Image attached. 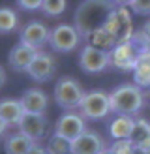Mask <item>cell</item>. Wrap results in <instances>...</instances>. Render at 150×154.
Segmentation results:
<instances>
[{"label": "cell", "mask_w": 150, "mask_h": 154, "mask_svg": "<svg viewBox=\"0 0 150 154\" xmlns=\"http://www.w3.org/2000/svg\"><path fill=\"white\" fill-rule=\"evenodd\" d=\"M115 8L116 4L112 0H82L73 17V25L82 40H88V36L98 28H103Z\"/></svg>", "instance_id": "obj_1"}, {"label": "cell", "mask_w": 150, "mask_h": 154, "mask_svg": "<svg viewBox=\"0 0 150 154\" xmlns=\"http://www.w3.org/2000/svg\"><path fill=\"white\" fill-rule=\"evenodd\" d=\"M111 96V111L115 115H126V117H135L145 109L146 96L142 88L135 83H124L120 87L112 88L109 92Z\"/></svg>", "instance_id": "obj_2"}, {"label": "cell", "mask_w": 150, "mask_h": 154, "mask_svg": "<svg viewBox=\"0 0 150 154\" xmlns=\"http://www.w3.org/2000/svg\"><path fill=\"white\" fill-rule=\"evenodd\" d=\"M85 88L73 77H60L55 85V102L64 111H75L85 98Z\"/></svg>", "instance_id": "obj_3"}, {"label": "cell", "mask_w": 150, "mask_h": 154, "mask_svg": "<svg viewBox=\"0 0 150 154\" xmlns=\"http://www.w3.org/2000/svg\"><path fill=\"white\" fill-rule=\"evenodd\" d=\"M79 113L86 120H100L105 119L111 111V96L103 90H90L85 94L79 105Z\"/></svg>", "instance_id": "obj_4"}, {"label": "cell", "mask_w": 150, "mask_h": 154, "mask_svg": "<svg viewBox=\"0 0 150 154\" xmlns=\"http://www.w3.org/2000/svg\"><path fill=\"white\" fill-rule=\"evenodd\" d=\"M81 34L75 28V25H68V23H60L55 28H51L49 36V45L55 53H71L79 47L81 43Z\"/></svg>", "instance_id": "obj_5"}, {"label": "cell", "mask_w": 150, "mask_h": 154, "mask_svg": "<svg viewBox=\"0 0 150 154\" xmlns=\"http://www.w3.org/2000/svg\"><path fill=\"white\" fill-rule=\"evenodd\" d=\"M105 28L115 36L116 43L128 42L133 36V23H131V13L128 10V6H116L112 13L109 15Z\"/></svg>", "instance_id": "obj_6"}, {"label": "cell", "mask_w": 150, "mask_h": 154, "mask_svg": "<svg viewBox=\"0 0 150 154\" xmlns=\"http://www.w3.org/2000/svg\"><path fill=\"white\" fill-rule=\"evenodd\" d=\"M111 66L109 51L86 43L79 53V68L86 73H100Z\"/></svg>", "instance_id": "obj_7"}, {"label": "cell", "mask_w": 150, "mask_h": 154, "mask_svg": "<svg viewBox=\"0 0 150 154\" xmlns=\"http://www.w3.org/2000/svg\"><path fill=\"white\" fill-rule=\"evenodd\" d=\"M111 57V66L116 68L120 72H133L139 60V49L135 47V43L131 40L120 42L109 51Z\"/></svg>", "instance_id": "obj_8"}, {"label": "cell", "mask_w": 150, "mask_h": 154, "mask_svg": "<svg viewBox=\"0 0 150 154\" xmlns=\"http://www.w3.org/2000/svg\"><path fill=\"white\" fill-rule=\"evenodd\" d=\"M28 77L34 79L36 83H45V81H51L56 73V58L47 51H38L36 58L32 60V64L28 66L26 70Z\"/></svg>", "instance_id": "obj_9"}, {"label": "cell", "mask_w": 150, "mask_h": 154, "mask_svg": "<svg viewBox=\"0 0 150 154\" xmlns=\"http://www.w3.org/2000/svg\"><path fill=\"white\" fill-rule=\"evenodd\" d=\"M86 130V119L81 113L75 111H66L55 124V134L66 137V139H75Z\"/></svg>", "instance_id": "obj_10"}, {"label": "cell", "mask_w": 150, "mask_h": 154, "mask_svg": "<svg viewBox=\"0 0 150 154\" xmlns=\"http://www.w3.org/2000/svg\"><path fill=\"white\" fill-rule=\"evenodd\" d=\"M19 132L25 134L26 137H30L32 141L40 143L45 135H47V130H49V122L45 115L40 113H25L22 115L21 122L17 124Z\"/></svg>", "instance_id": "obj_11"}, {"label": "cell", "mask_w": 150, "mask_h": 154, "mask_svg": "<svg viewBox=\"0 0 150 154\" xmlns=\"http://www.w3.org/2000/svg\"><path fill=\"white\" fill-rule=\"evenodd\" d=\"M49 36H51V30L45 26L41 21L26 23L19 32L21 42L30 45V47H34V49H41L45 43H49Z\"/></svg>", "instance_id": "obj_12"}, {"label": "cell", "mask_w": 150, "mask_h": 154, "mask_svg": "<svg viewBox=\"0 0 150 154\" xmlns=\"http://www.w3.org/2000/svg\"><path fill=\"white\" fill-rule=\"evenodd\" d=\"M73 154H100L105 149V141L100 134L92 130H85L79 137L71 141Z\"/></svg>", "instance_id": "obj_13"}, {"label": "cell", "mask_w": 150, "mask_h": 154, "mask_svg": "<svg viewBox=\"0 0 150 154\" xmlns=\"http://www.w3.org/2000/svg\"><path fill=\"white\" fill-rule=\"evenodd\" d=\"M38 51L40 49H34V47H30V45L19 42L10 51V55H8V64H10V68L13 72H26L28 66L32 64V60L36 58Z\"/></svg>", "instance_id": "obj_14"}, {"label": "cell", "mask_w": 150, "mask_h": 154, "mask_svg": "<svg viewBox=\"0 0 150 154\" xmlns=\"http://www.w3.org/2000/svg\"><path fill=\"white\" fill-rule=\"evenodd\" d=\"M19 100H21L22 107H25V113H40V115H45L47 105H49L47 94H45L41 88H36V87L34 88H26Z\"/></svg>", "instance_id": "obj_15"}, {"label": "cell", "mask_w": 150, "mask_h": 154, "mask_svg": "<svg viewBox=\"0 0 150 154\" xmlns=\"http://www.w3.org/2000/svg\"><path fill=\"white\" fill-rule=\"evenodd\" d=\"M22 115H25V107H22L21 100H13V98L0 100V117L10 126H17Z\"/></svg>", "instance_id": "obj_16"}, {"label": "cell", "mask_w": 150, "mask_h": 154, "mask_svg": "<svg viewBox=\"0 0 150 154\" xmlns=\"http://www.w3.org/2000/svg\"><path fill=\"white\" fill-rule=\"evenodd\" d=\"M133 83L141 88H150V47L139 53L137 66L133 70Z\"/></svg>", "instance_id": "obj_17"}, {"label": "cell", "mask_w": 150, "mask_h": 154, "mask_svg": "<svg viewBox=\"0 0 150 154\" xmlns=\"http://www.w3.org/2000/svg\"><path fill=\"white\" fill-rule=\"evenodd\" d=\"M34 145H36V141H32L25 134L17 132V134H11V135L6 137V141H4V152L6 154H28Z\"/></svg>", "instance_id": "obj_18"}, {"label": "cell", "mask_w": 150, "mask_h": 154, "mask_svg": "<svg viewBox=\"0 0 150 154\" xmlns=\"http://www.w3.org/2000/svg\"><path fill=\"white\" fill-rule=\"evenodd\" d=\"M130 139L133 141L139 152L145 154L150 149V122L145 119H135V128Z\"/></svg>", "instance_id": "obj_19"}, {"label": "cell", "mask_w": 150, "mask_h": 154, "mask_svg": "<svg viewBox=\"0 0 150 154\" xmlns=\"http://www.w3.org/2000/svg\"><path fill=\"white\" fill-rule=\"evenodd\" d=\"M135 128V119L126 117V115H118L109 124V134L112 139H130Z\"/></svg>", "instance_id": "obj_20"}, {"label": "cell", "mask_w": 150, "mask_h": 154, "mask_svg": "<svg viewBox=\"0 0 150 154\" xmlns=\"http://www.w3.org/2000/svg\"><path fill=\"white\" fill-rule=\"evenodd\" d=\"M90 45H94V47H100V49H105V51H111L112 47L116 45V40H115V36H112L107 28H98L96 32H92L88 36V40H86Z\"/></svg>", "instance_id": "obj_21"}, {"label": "cell", "mask_w": 150, "mask_h": 154, "mask_svg": "<svg viewBox=\"0 0 150 154\" xmlns=\"http://www.w3.org/2000/svg\"><path fill=\"white\" fill-rule=\"evenodd\" d=\"M19 26V15L11 8H0V34H11Z\"/></svg>", "instance_id": "obj_22"}, {"label": "cell", "mask_w": 150, "mask_h": 154, "mask_svg": "<svg viewBox=\"0 0 150 154\" xmlns=\"http://www.w3.org/2000/svg\"><path fill=\"white\" fill-rule=\"evenodd\" d=\"M47 152L49 154H73V147H71V139L55 134L47 141Z\"/></svg>", "instance_id": "obj_23"}, {"label": "cell", "mask_w": 150, "mask_h": 154, "mask_svg": "<svg viewBox=\"0 0 150 154\" xmlns=\"http://www.w3.org/2000/svg\"><path fill=\"white\" fill-rule=\"evenodd\" d=\"M66 6H68V0H43L41 11L49 17H58L66 11Z\"/></svg>", "instance_id": "obj_24"}, {"label": "cell", "mask_w": 150, "mask_h": 154, "mask_svg": "<svg viewBox=\"0 0 150 154\" xmlns=\"http://www.w3.org/2000/svg\"><path fill=\"white\" fill-rule=\"evenodd\" d=\"M111 149L115 154H137L139 152L131 139H115V143L111 145Z\"/></svg>", "instance_id": "obj_25"}, {"label": "cell", "mask_w": 150, "mask_h": 154, "mask_svg": "<svg viewBox=\"0 0 150 154\" xmlns=\"http://www.w3.org/2000/svg\"><path fill=\"white\" fill-rule=\"evenodd\" d=\"M130 8L137 15H150V0H133Z\"/></svg>", "instance_id": "obj_26"}, {"label": "cell", "mask_w": 150, "mask_h": 154, "mask_svg": "<svg viewBox=\"0 0 150 154\" xmlns=\"http://www.w3.org/2000/svg\"><path fill=\"white\" fill-rule=\"evenodd\" d=\"M17 4L26 11H34V10H41L43 0H17Z\"/></svg>", "instance_id": "obj_27"}, {"label": "cell", "mask_w": 150, "mask_h": 154, "mask_svg": "<svg viewBox=\"0 0 150 154\" xmlns=\"http://www.w3.org/2000/svg\"><path fill=\"white\" fill-rule=\"evenodd\" d=\"M28 154H49V152H47V147H41L40 143H36L34 147L30 149V152H28Z\"/></svg>", "instance_id": "obj_28"}, {"label": "cell", "mask_w": 150, "mask_h": 154, "mask_svg": "<svg viewBox=\"0 0 150 154\" xmlns=\"http://www.w3.org/2000/svg\"><path fill=\"white\" fill-rule=\"evenodd\" d=\"M8 128H10V124H8V122L0 117V139H2V137L6 135V132H8Z\"/></svg>", "instance_id": "obj_29"}, {"label": "cell", "mask_w": 150, "mask_h": 154, "mask_svg": "<svg viewBox=\"0 0 150 154\" xmlns=\"http://www.w3.org/2000/svg\"><path fill=\"white\" fill-rule=\"evenodd\" d=\"M141 32L145 34V38L148 40V43H150V19L145 23V25H142V28H141Z\"/></svg>", "instance_id": "obj_30"}, {"label": "cell", "mask_w": 150, "mask_h": 154, "mask_svg": "<svg viewBox=\"0 0 150 154\" xmlns=\"http://www.w3.org/2000/svg\"><path fill=\"white\" fill-rule=\"evenodd\" d=\"M6 79H8V75H6V70L2 68V64H0V88L6 85Z\"/></svg>", "instance_id": "obj_31"}, {"label": "cell", "mask_w": 150, "mask_h": 154, "mask_svg": "<svg viewBox=\"0 0 150 154\" xmlns=\"http://www.w3.org/2000/svg\"><path fill=\"white\" fill-rule=\"evenodd\" d=\"M112 2H115L116 6H128V8H130L133 0H112Z\"/></svg>", "instance_id": "obj_32"}, {"label": "cell", "mask_w": 150, "mask_h": 154, "mask_svg": "<svg viewBox=\"0 0 150 154\" xmlns=\"http://www.w3.org/2000/svg\"><path fill=\"white\" fill-rule=\"evenodd\" d=\"M100 154H115V152H112V149H111V147H105Z\"/></svg>", "instance_id": "obj_33"}, {"label": "cell", "mask_w": 150, "mask_h": 154, "mask_svg": "<svg viewBox=\"0 0 150 154\" xmlns=\"http://www.w3.org/2000/svg\"><path fill=\"white\" fill-rule=\"evenodd\" d=\"M145 154H150V149H148V150H146V152H145Z\"/></svg>", "instance_id": "obj_34"}, {"label": "cell", "mask_w": 150, "mask_h": 154, "mask_svg": "<svg viewBox=\"0 0 150 154\" xmlns=\"http://www.w3.org/2000/svg\"><path fill=\"white\" fill-rule=\"evenodd\" d=\"M137 154H142V152H137Z\"/></svg>", "instance_id": "obj_35"}]
</instances>
